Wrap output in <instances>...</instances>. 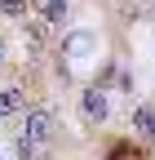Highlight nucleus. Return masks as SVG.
<instances>
[{
    "instance_id": "nucleus-1",
    "label": "nucleus",
    "mask_w": 155,
    "mask_h": 160,
    "mask_svg": "<svg viewBox=\"0 0 155 160\" xmlns=\"http://www.w3.org/2000/svg\"><path fill=\"white\" fill-rule=\"evenodd\" d=\"M27 138H31V142H40V147L58 142V138H62L58 111H53V107H27Z\"/></svg>"
},
{
    "instance_id": "nucleus-2",
    "label": "nucleus",
    "mask_w": 155,
    "mask_h": 160,
    "mask_svg": "<svg viewBox=\"0 0 155 160\" xmlns=\"http://www.w3.org/2000/svg\"><path fill=\"white\" fill-rule=\"evenodd\" d=\"M80 116L89 120V125H102V120L111 116L106 93H102V89H93V85H84V89H80Z\"/></svg>"
},
{
    "instance_id": "nucleus-3",
    "label": "nucleus",
    "mask_w": 155,
    "mask_h": 160,
    "mask_svg": "<svg viewBox=\"0 0 155 160\" xmlns=\"http://www.w3.org/2000/svg\"><path fill=\"white\" fill-rule=\"evenodd\" d=\"M133 133L142 142H155V102H138L133 107Z\"/></svg>"
},
{
    "instance_id": "nucleus-4",
    "label": "nucleus",
    "mask_w": 155,
    "mask_h": 160,
    "mask_svg": "<svg viewBox=\"0 0 155 160\" xmlns=\"http://www.w3.org/2000/svg\"><path fill=\"white\" fill-rule=\"evenodd\" d=\"M27 116V93L22 89H0V120H18Z\"/></svg>"
},
{
    "instance_id": "nucleus-5",
    "label": "nucleus",
    "mask_w": 155,
    "mask_h": 160,
    "mask_svg": "<svg viewBox=\"0 0 155 160\" xmlns=\"http://www.w3.org/2000/svg\"><path fill=\"white\" fill-rule=\"evenodd\" d=\"M49 31H53V27L45 22L40 13H31V18H22V36H27V45H31V49H45V45H49Z\"/></svg>"
},
{
    "instance_id": "nucleus-6",
    "label": "nucleus",
    "mask_w": 155,
    "mask_h": 160,
    "mask_svg": "<svg viewBox=\"0 0 155 160\" xmlns=\"http://www.w3.org/2000/svg\"><path fill=\"white\" fill-rule=\"evenodd\" d=\"M0 13L22 22V18H31V13H35V0H0Z\"/></svg>"
},
{
    "instance_id": "nucleus-7",
    "label": "nucleus",
    "mask_w": 155,
    "mask_h": 160,
    "mask_svg": "<svg viewBox=\"0 0 155 160\" xmlns=\"http://www.w3.org/2000/svg\"><path fill=\"white\" fill-rule=\"evenodd\" d=\"M40 18H45L49 27L67 22V0H40Z\"/></svg>"
},
{
    "instance_id": "nucleus-8",
    "label": "nucleus",
    "mask_w": 155,
    "mask_h": 160,
    "mask_svg": "<svg viewBox=\"0 0 155 160\" xmlns=\"http://www.w3.org/2000/svg\"><path fill=\"white\" fill-rule=\"evenodd\" d=\"M13 156H18V160H40V142H31L27 133H18V138H13Z\"/></svg>"
},
{
    "instance_id": "nucleus-9",
    "label": "nucleus",
    "mask_w": 155,
    "mask_h": 160,
    "mask_svg": "<svg viewBox=\"0 0 155 160\" xmlns=\"http://www.w3.org/2000/svg\"><path fill=\"white\" fill-rule=\"evenodd\" d=\"M5 53H9V49H5V36H0V62H5Z\"/></svg>"
}]
</instances>
